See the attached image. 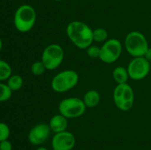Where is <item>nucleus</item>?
<instances>
[{
    "label": "nucleus",
    "instance_id": "obj_1",
    "mask_svg": "<svg viewBox=\"0 0 151 150\" xmlns=\"http://www.w3.org/2000/svg\"><path fill=\"white\" fill-rule=\"evenodd\" d=\"M66 35L72 44L81 49H86L94 41L93 29L81 21H71L66 26Z\"/></svg>",
    "mask_w": 151,
    "mask_h": 150
},
{
    "label": "nucleus",
    "instance_id": "obj_2",
    "mask_svg": "<svg viewBox=\"0 0 151 150\" xmlns=\"http://www.w3.org/2000/svg\"><path fill=\"white\" fill-rule=\"evenodd\" d=\"M36 21V12L29 4H22L16 10L13 23L16 29L20 32H27L33 28Z\"/></svg>",
    "mask_w": 151,
    "mask_h": 150
},
{
    "label": "nucleus",
    "instance_id": "obj_3",
    "mask_svg": "<svg viewBox=\"0 0 151 150\" xmlns=\"http://www.w3.org/2000/svg\"><path fill=\"white\" fill-rule=\"evenodd\" d=\"M125 47L127 52L132 57H143L149 48L148 42L144 34L139 31H132L126 35Z\"/></svg>",
    "mask_w": 151,
    "mask_h": 150
},
{
    "label": "nucleus",
    "instance_id": "obj_4",
    "mask_svg": "<svg viewBox=\"0 0 151 150\" xmlns=\"http://www.w3.org/2000/svg\"><path fill=\"white\" fill-rule=\"evenodd\" d=\"M79 81V75L75 71L66 69L55 75L51 81V87L57 93H64L75 88Z\"/></svg>",
    "mask_w": 151,
    "mask_h": 150
},
{
    "label": "nucleus",
    "instance_id": "obj_5",
    "mask_svg": "<svg viewBox=\"0 0 151 150\" xmlns=\"http://www.w3.org/2000/svg\"><path fill=\"white\" fill-rule=\"evenodd\" d=\"M113 99L116 107L122 111L131 110L134 104V92L128 83L118 84L113 92Z\"/></svg>",
    "mask_w": 151,
    "mask_h": 150
},
{
    "label": "nucleus",
    "instance_id": "obj_6",
    "mask_svg": "<svg viewBox=\"0 0 151 150\" xmlns=\"http://www.w3.org/2000/svg\"><path fill=\"white\" fill-rule=\"evenodd\" d=\"M85 104L82 99L68 97L63 99L58 104L59 113L66 119H76L82 116L86 111Z\"/></svg>",
    "mask_w": 151,
    "mask_h": 150
},
{
    "label": "nucleus",
    "instance_id": "obj_7",
    "mask_svg": "<svg viewBox=\"0 0 151 150\" xmlns=\"http://www.w3.org/2000/svg\"><path fill=\"white\" fill-rule=\"evenodd\" d=\"M64 59V51L61 46L51 44L44 49L41 55V61L47 70H55L58 68Z\"/></svg>",
    "mask_w": 151,
    "mask_h": 150
},
{
    "label": "nucleus",
    "instance_id": "obj_8",
    "mask_svg": "<svg viewBox=\"0 0 151 150\" xmlns=\"http://www.w3.org/2000/svg\"><path fill=\"white\" fill-rule=\"evenodd\" d=\"M122 51V46L120 41L116 38H111L105 41L100 47L99 59L107 64L114 63L120 57Z\"/></svg>",
    "mask_w": 151,
    "mask_h": 150
},
{
    "label": "nucleus",
    "instance_id": "obj_9",
    "mask_svg": "<svg viewBox=\"0 0 151 150\" xmlns=\"http://www.w3.org/2000/svg\"><path fill=\"white\" fill-rule=\"evenodd\" d=\"M127 69L131 79L137 81L142 80L150 73V63L145 57H134Z\"/></svg>",
    "mask_w": 151,
    "mask_h": 150
},
{
    "label": "nucleus",
    "instance_id": "obj_10",
    "mask_svg": "<svg viewBox=\"0 0 151 150\" xmlns=\"http://www.w3.org/2000/svg\"><path fill=\"white\" fill-rule=\"evenodd\" d=\"M53 150H72L76 144L75 137L69 131L55 133L52 140Z\"/></svg>",
    "mask_w": 151,
    "mask_h": 150
},
{
    "label": "nucleus",
    "instance_id": "obj_11",
    "mask_svg": "<svg viewBox=\"0 0 151 150\" xmlns=\"http://www.w3.org/2000/svg\"><path fill=\"white\" fill-rule=\"evenodd\" d=\"M50 129L49 124H38L34 126L28 133V140L34 146H41L44 144L50 136Z\"/></svg>",
    "mask_w": 151,
    "mask_h": 150
},
{
    "label": "nucleus",
    "instance_id": "obj_12",
    "mask_svg": "<svg viewBox=\"0 0 151 150\" xmlns=\"http://www.w3.org/2000/svg\"><path fill=\"white\" fill-rule=\"evenodd\" d=\"M67 119H66L60 113L54 115L50 119V123H49V126L51 131H52L55 133L66 131L68 126Z\"/></svg>",
    "mask_w": 151,
    "mask_h": 150
},
{
    "label": "nucleus",
    "instance_id": "obj_13",
    "mask_svg": "<svg viewBox=\"0 0 151 150\" xmlns=\"http://www.w3.org/2000/svg\"><path fill=\"white\" fill-rule=\"evenodd\" d=\"M86 107L93 108L99 104L100 101V94L96 90H89L83 96V99Z\"/></svg>",
    "mask_w": 151,
    "mask_h": 150
},
{
    "label": "nucleus",
    "instance_id": "obj_14",
    "mask_svg": "<svg viewBox=\"0 0 151 150\" xmlns=\"http://www.w3.org/2000/svg\"><path fill=\"white\" fill-rule=\"evenodd\" d=\"M112 76L117 85L128 83V80L130 78L128 69L123 66H117L115 68L112 72Z\"/></svg>",
    "mask_w": 151,
    "mask_h": 150
},
{
    "label": "nucleus",
    "instance_id": "obj_15",
    "mask_svg": "<svg viewBox=\"0 0 151 150\" xmlns=\"http://www.w3.org/2000/svg\"><path fill=\"white\" fill-rule=\"evenodd\" d=\"M24 84V79L22 76L19 74L11 75L10 77L7 79V85L9 88L11 89L12 91H19V89L22 88Z\"/></svg>",
    "mask_w": 151,
    "mask_h": 150
},
{
    "label": "nucleus",
    "instance_id": "obj_16",
    "mask_svg": "<svg viewBox=\"0 0 151 150\" xmlns=\"http://www.w3.org/2000/svg\"><path fill=\"white\" fill-rule=\"evenodd\" d=\"M12 75V69L8 63L0 60V81L7 80Z\"/></svg>",
    "mask_w": 151,
    "mask_h": 150
},
{
    "label": "nucleus",
    "instance_id": "obj_17",
    "mask_svg": "<svg viewBox=\"0 0 151 150\" xmlns=\"http://www.w3.org/2000/svg\"><path fill=\"white\" fill-rule=\"evenodd\" d=\"M108 32L104 28H97L93 30V40L97 43L105 42L108 40Z\"/></svg>",
    "mask_w": 151,
    "mask_h": 150
},
{
    "label": "nucleus",
    "instance_id": "obj_18",
    "mask_svg": "<svg viewBox=\"0 0 151 150\" xmlns=\"http://www.w3.org/2000/svg\"><path fill=\"white\" fill-rule=\"evenodd\" d=\"M12 92L7 84L0 82V102L6 101L10 99L12 96Z\"/></svg>",
    "mask_w": 151,
    "mask_h": 150
},
{
    "label": "nucleus",
    "instance_id": "obj_19",
    "mask_svg": "<svg viewBox=\"0 0 151 150\" xmlns=\"http://www.w3.org/2000/svg\"><path fill=\"white\" fill-rule=\"evenodd\" d=\"M31 72L35 76H41L47 70L45 66L41 60L40 61H35L31 66Z\"/></svg>",
    "mask_w": 151,
    "mask_h": 150
},
{
    "label": "nucleus",
    "instance_id": "obj_20",
    "mask_svg": "<svg viewBox=\"0 0 151 150\" xmlns=\"http://www.w3.org/2000/svg\"><path fill=\"white\" fill-rule=\"evenodd\" d=\"M10 134V129L8 125L4 122H0V142L8 140Z\"/></svg>",
    "mask_w": 151,
    "mask_h": 150
},
{
    "label": "nucleus",
    "instance_id": "obj_21",
    "mask_svg": "<svg viewBox=\"0 0 151 150\" xmlns=\"http://www.w3.org/2000/svg\"><path fill=\"white\" fill-rule=\"evenodd\" d=\"M100 54V47L91 45L86 49V54L90 58H99Z\"/></svg>",
    "mask_w": 151,
    "mask_h": 150
},
{
    "label": "nucleus",
    "instance_id": "obj_22",
    "mask_svg": "<svg viewBox=\"0 0 151 150\" xmlns=\"http://www.w3.org/2000/svg\"><path fill=\"white\" fill-rule=\"evenodd\" d=\"M13 149V146L12 144L8 141L5 140L0 142V150H12Z\"/></svg>",
    "mask_w": 151,
    "mask_h": 150
},
{
    "label": "nucleus",
    "instance_id": "obj_23",
    "mask_svg": "<svg viewBox=\"0 0 151 150\" xmlns=\"http://www.w3.org/2000/svg\"><path fill=\"white\" fill-rule=\"evenodd\" d=\"M143 57H145L150 63H151V47H149L147 49V51H146L145 54V55Z\"/></svg>",
    "mask_w": 151,
    "mask_h": 150
},
{
    "label": "nucleus",
    "instance_id": "obj_24",
    "mask_svg": "<svg viewBox=\"0 0 151 150\" xmlns=\"http://www.w3.org/2000/svg\"><path fill=\"white\" fill-rule=\"evenodd\" d=\"M35 150H48V149L46 148V147L44 146H38Z\"/></svg>",
    "mask_w": 151,
    "mask_h": 150
},
{
    "label": "nucleus",
    "instance_id": "obj_25",
    "mask_svg": "<svg viewBox=\"0 0 151 150\" xmlns=\"http://www.w3.org/2000/svg\"><path fill=\"white\" fill-rule=\"evenodd\" d=\"M1 48H2V41H1V40L0 39V51H1Z\"/></svg>",
    "mask_w": 151,
    "mask_h": 150
},
{
    "label": "nucleus",
    "instance_id": "obj_26",
    "mask_svg": "<svg viewBox=\"0 0 151 150\" xmlns=\"http://www.w3.org/2000/svg\"><path fill=\"white\" fill-rule=\"evenodd\" d=\"M54 1H63V0H54Z\"/></svg>",
    "mask_w": 151,
    "mask_h": 150
}]
</instances>
